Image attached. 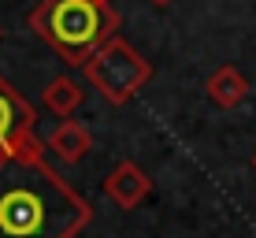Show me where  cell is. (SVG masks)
Returning <instances> with one entry per match:
<instances>
[{
  "label": "cell",
  "instance_id": "cell-7",
  "mask_svg": "<svg viewBox=\"0 0 256 238\" xmlns=\"http://www.w3.org/2000/svg\"><path fill=\"white\" fill-rule=\"evenodd\" d=\"M204 93H208V101L216 104V108H226V112H230V108H238V104L249 97V78L238 71L234 64H223V67H216V71L208 75Z\"/></svg>",
  "mask_w": 256,
  "mask_h": 238
},
{
  "label": "cell",
  "instance_id": "cell-4",
  "mask_svg": "<svg viewBox=\"0 0 256 238\" xmlns=\"http://www.w3.org/2000/svg\"><path fill=\"white\" fill-rule=\"evenodd\" d=\"M38 116L22 101L8 78H0V164L4 160H41V134H38Z\"/></svg>",
  "mask_w": 256,
  "mask_h": 238
},
{
  "label": "cell",
  "instance_id": "cell-2",
  "mask_svg": "<svg viewBox=\"0 0 256 238\" xmlns=\"http://www.w3.org/2000/svg\"><path fill=\"white\" fill-rule=\"evenodd\" d=\"M30 23L67 64L78 67L116 38V12L108 0H41Z\"/></svg>",
  "mask_w": 256,
  "mask_h": 238
},
{
  "label": "cell",
  "instance_id": "cell-8",
  "mask_svg": "<svg viewBox=\"0 0 256 238\" xmlns=\"http://www.w3.org/2000/svg\"><path fill=\"white\" fill-rule=\"evenodd\" d=\"M82 104V86L74 78H52L48 90H45V108L52 112L56 119H70Z\"/></svg>",
  "mask_w": 256,
  "mask_h": 238
},
{
  "label": "cell",
  "instance_id": "cell-10",
  "mask_svg": "<svg viewBox=\"0 0 256 238\" xmlns=\"http://www.w3.org/2000/svg\"><path fill=\"white\" fill-rule=\"evenodd\" d=\"M252 167H256V156H252Z\"/></svg>",
  "mask_w": 256,
  "mask_h": 238
},
{
  "label": "cell",
  "instance_id": "cell-5",
  "mask_svg": "<svg viewBox=\"0 0 256 238\" xmlns=\"http://www.w3.org/2000/svg\"><path fill=\"white\" fill-rule=\"evenodd\" d=\"M104 193H108L112 205L119 208H138L141 201L152 193V179L138 160H122L112 167V175L104 179Z\"/></svg>",
  "mask_w": 256,
  "mask_h": 238
},
{
  "label": "cell",
  "instance_id": "cell-9",
  "mask_svg": "<svg viewBox=\"0 0 256 238\" xmlns=\"http://www.w3.org/2000/svg\"><path fill=\"white\" fill-rule=\"evenodd\" d=\"M152 4H160V8H167V4H171V0H152Z\"/></svg>",
  "mask_w": 256,
  "mask_h": 238
},
{
  "label": "cell",
  "instance_id": "cell-3",
  "mask_svg": "<svg viewBox=\"0 0 256 238\" xmlns=\"http://www.w3.org/2000/svg\"><path fill=\"white\" fill-rule=\"evenodd\" d=\"M82 71H86V78L93 82V90L100 93L104 101H112V104L130 101V97H134L141 86L152 78L148 60L141 56L130 41H122V38H108V41H104V45L82 64Z\"/></svg>",
  "mask_w": 256,
  "mask_h": 238
},
{
  "label": "cell",
  "instance_id": "cell-6",
  "mask_svg": "<svg viewBox=\"0 0 256 238\" xmlns=\"http://www.w3.org/2000/svg\"><path fill=\"white\" fill-rule=\"evenodd\" d=\"M41 145L52 149L64 164H78L93 149V134H90V127H86L82 119H60V127L52 130Z\"/></svg>",
  "mask_w": 256,
  "mask_h": 238
},
{
  "label": "cell",
  "instance_id": "cell-1",
  "mask_svg": "<svg viewBox=\"0 0 256 238\" xmlns=\"http://www.w3.org/2000/svg\"><path fill=\"white\" fill-rule=\"evenodd\" d=\"M93 219L78 190L41 160L0 164V238H74Z\"/></svg>",
  "mask_w": 256,
  "mask_h": 238
}]
</instances>
